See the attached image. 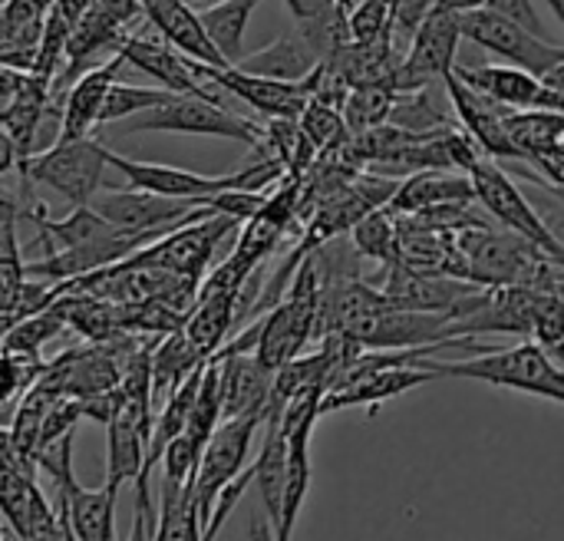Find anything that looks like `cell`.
Wrapping results in <instances>:
<instances>
[{
  "mask_svg": "<svg viewBox=\"0 0 564 541\" xmlns=\"http://www.w3.org/2000/svg\"><path fill=\"white\" fill-rule=\"evenodd\" d=\"M456 73L509 109H562V93L522 66H512V63L459 66L456 63Z\"/></svg>",
  "mask_w": 564,
  "mask_h": 541,
  "instance_id": "cell-15",
  "label": "cell"
},
{
  "mask_svg": "<svg viewBox=\"0 0 564 541\" xmlns=\"http://www.w3.org/2000/svg\"><path fill=\"white\" fill-rule=\"evenodd\" d=\"M93 208L109 218L122 231L135 235H172L175 228L215 215L208 205L188 202V198H169L159 192H145L135 185H126L122 192H106L93 198Z\"/></svg>",
  "mask_w": 564,
  "mask_h": 541,
  "instance_id": "cell-6",
  "label": "cell"
},
{
  "mask_svg": "<svg viewBox=\"0 0 564 541\" xmlns=\"http://www.w3.org/2000/svg\"><path fill=\"white\" fill-rule=\"evenodd\" d=\"M440 374L426 370L423 364H403V367H383V370H373V374H364V377H354L340 387H334L327 397H324V413H334V410H350V407H370L377 410L380 403L393 400V397H403L430 380H436Z\"/></svg>",
  "mask_w": 564,
  "mask_h": 541,
  "instance_id": "cell-17",
  "label": "cell"
},
{
  "mask_svg": "<svg viewBox=\"0 0 564 541\" xmlns=\"http://www.w3.org/2000/svg\"><path fill=\"white\" fill-rule=\"evenodd\" d=\"M400 93L390 83H370V86H354L344 106V119L350 132H370L383 122H390L397 109Z\"/></svg>",
  "mask_w": 564,
  "mask_h": 541,
  "instance_id": "cell-31",
  "label": "cell"
},
{
  "mask_svg": "<svg viewBox=\"0 0 564 541\" xmlns=\"http://www.w3.org/2000/svg\"><path fill=\"white\" fill-rule=\"evenodd\" d=\"M50 364L40 360V354H23V350H3V377H7V387H3V400H7V410H13L17 400H23L46 374Z\"/></svg>",
  "mask_w": 564,
  "mask_h": 541,
  "instance_id": "cell-36",
  "label": "cell"
},
{
  "mask_svg": "<svg viewBox=\"0 0 564 541\" xmlns=\"http://www.w3.org/2000/svg\"><path fill=\"white\" fill-rule=\"evenodd\" d=\"M440 10H453V13H469L479 7H489V0H436Z\"/></svg>",
  "mask_w": 564,
  "mask_h": 541,
  "instance_id": "cell-42",
  "label": "cell"
},
{
  "mask_svg": "<svg viewBox=\"0 0 564 541\" xmlns=\"http://www.w3.org/2000/svg\"><path fill=\"white\" fill-rule=\"evenodd\" d=\"M132 132H185V136H218V139H238L271 159L268 152V132L245 116L231 112L221 99H205V96H185L175 93L169 102L132 116L129 122Z\"/></svg>",
  "mask_w": 564,
  "mask_h": 541,
  "instance_id": "cell-3",
  "label": "cell"
},
{
  "mask_svg": "<svg viewBox=\"0 0 564 541\" xmlns=\"http://www.w3.org/2000/svg\"><path fill=\"white\" fill-rule=\"evenodd\" d=\"M175 93L165 86H129V83H116L109 89V99L102 106V119L99 122H119L129 116H142L162 102H169Z\"/></svg>",
  "mask_w": 564,
  "mask_h": 541,
  "instance_id": "cell-34",
  "label": "cell"
},
{
  "mask_svg": "<svg viewBox=\"0 0 564 541\" xmlns=\"http://www.w3.org/2000/svg\"><path fill=\"white\" fill-rule=\"evenodd\" d=\"M17 202L3 195V218H0V288H3V307L13 304L20 288L26 284V261L20 255L17 241Z\"/></svg>",
  "mask_w": 564,
  "mask_h": 541,
  "instance_id": "cell-32",
  "label": "cell"
},
{
  "mask_svg": "<svg viewBox=\"0 0 564 541\" xmlns=\"http://www.w3.org/2000/svg\"><path fill=\"white\" fill-rule=\"evenodd\" d=\"M509 129L529 162L564 159V112L558 109H512Z\"/></svg>",
  "mask_w": 564,
  "mask_h": 541,
  "instance_id": "cell-28",
  "label": "cell"
},
{
  "mask_svg": "<svg viewBox=\"0 0 564 541\" xmlns=\"http://www.w3.org/2000/svg\"><path fill=\"white\" fill-rule=\"evenodd\" d=\"M459 40H463V17L436 7L413 33V43L397 69V83H393L397 93H416L436 79H446L456 69Z\"/></svg>",
  "mask_w": 564,
  "mask_h": 541,
  "instance_id": "cell-8",
  "label": "cell"
},
{
  "mask_svg": "<svg viewBox=\"0 0 564 541\" xmlns=\"http://www.w3.org/2000/svg\"><path fill=\"white\" fill-rule=\"evenodd\" d=\"M109 165V149L96 139H56L50 149L23 155L17 162L20 178L30 185H46L59 192L73 208L93 205L102 188V172Z\"/></svg>",
  "mask_w": 564,
  "mask_h": 541,
  "instance_id": "cell-2",
  "label": "cell"
},
{
  "mask_svg": "<svg viewBox=\"0 0 564 541\" xmlns=\"http://www.w3.org/2000/svg\"><path fill=\"white\" fill-rule=\"evenodd\" d=\"M350 245L357 248L360 258H370L383 268H390L393 261H400V225H397V212L390 205L373 208L370 215H364L354 228H350Z\"/></svg>",
  "mask_w": 564,
  "mask_h": 541,
  "instance_id": "cell-30",
  "label": "cell"
},
{
  "mask_svg": "<svg viewBox=\"0 0 564 541\" xmlns=\"http://www.w3.org/2000/svg\"><path fill=\"white\" fill-rule=\"evenodd\" d=\"M453 314L443 311H406L383 307L370 317L354 321L344 334L357 337L370 350H410V347H440L453 340Z\"/></svg>",
  "mask_w": 564,
  "mask_h": 541,
  "instance_id": "cell-9",
  "label": "cell"
},
{
  "mask_svg": "<svg viewBox=\"0 0 564 541\" xmlns=\"http://www.w3.org/2000/svg\"><path fill=\"white\" fill-rule=\"evenodd\" d=\"M56 0H7L0 10V36L20 30H43Z\"/></svg>",
  "mask_w": 564,
  "mask_h": 541,
  "instance_id": "cell-39",
  "label": "cell"
},
{
  "mask_svg": "<svg viewBox=\"0 0 564 541\" xmlns=\"http://www.w3.org/2000/svg\"><path fill=\"white\" fill-rule=\"evenodd\" d=\"M449 102L463 122V129L479 142V149L496 159V162H529L525 152L519 149V142L512 139L509 129V106L496 102L492 96H486L482 89H476L473 83H466L456 69L443 79Z\"/></svg>",
  "mask_w": 564,
  "mask_h": 541,
  "instance_id": "cell-10",
  "label": "cell"
},
{
  "mask_svg": "<svg viewBox=\"0 0 564 541\" xmlns=\"http://www.w3.org/2000/svg\"><path fill=\"white\" fill-rule=\"evenodd\" d=\"M459 17H463V40H473L476 46L502 56L512 66H522L542 79L564 63V46L525 30L522 23L502 17L492 7H479V10H469Z\"/></svg>",
  "mask_w": 564,
  "mask_h": 541,
  "instance_id": "cell-5",
  "label": "cell"
},
{
  "mask_svg": "<svg viewBox=\"0 0 564 541\" xmlns=\"http://www.w3.org/2000/svg\"><path fill=\"white\" fill-rule=\"evenodd\" d=\"M264 423L261 413H248V416H231L221 420L218 430L212 433L202 463H198V476H195V496L202 506V519L212 522V512L221 499V493L248 469V453L254 443L258 426Z\"/></svg>",
  "mask_w": 564,
  "mask_h": 541,
  "instance_id": "cell-7",
  "label": "cell"
},
{
  "mask_svg": "<svg viewBox=\"0 0 564 541\" xmlns=\"http://www.w3.org/2000/svg\"><path fill=\"white\" fill-rule=\"evenodd\" d=\"M126 56L116 53L109 63H99L93 69H86L66 93L63 102V119H59V136L56 139H86L93 132V126H99L102 119V106L109 99V89L116 86V76L122 69Z\"/></svg>",
  "mask_w": 564,
  "mask_h": 541,
  "instance_id": "cell-19",
  "label": "cell"
},
{
  "mask_svg": "<svg viewBox=\"0 0 564 541\" xmlns=\"http://www.w3.org/2000/svg\"><path fill=\"white\" fill-rule=\"evenodd\" d=\"M288 463H291V443L281 433V426H268L264 450L258 453L254 466V489L261 499V509L271 522V529H281L284 516V493H288Z\"/></svg>",
  "mask_w": 564,
  "mask_h": 541,
  "instance_id": "cell-26",
  "label": "cell"
},
{
  "mask_svg": "<svg viewBox=\"0 0 564 541\" xmlns=\"http://www.w3.org/2000/svg\"><path fill=\"white\" fill-rule=\"evenodd\" d=\"M23 215L40 228L36 241H40V248H43V258L122 231V228H116L109 218H102L93 205H79V208H73L66 218L56 221V218H46V208H43L40 202H30V205H23Z\"/></svg>",
  "mask_w": 564,
  "mask_h": 541,
  "instance_id": "cell-22",
  "label": "cell"
},
{
  "mask_svg": "<svg viewBox=\"0 0 564 541\" xmlns=\"http://www.w3.org/2000/svg\"><path fill=\"white\" fill-rule=\"evenodd\" d=\"M0 541H23V539H20V535H17V532H13L10 526H3V532H0Z\"/></svg>",
  "mask_w": 564,
  "mask_h": 541,
  "instance_id": "cell-44",
  "label": "cell"
},
{
  "mask_svg": "<svg viewBox=\"0 0 564 541\" xmlns=\"http://www.w3.org/2000/svg\"><path fill=\"white\" fill-rule=\"evenodd\" d=\"M423 367L440 374V377L482 380L492 387H506V390H519V393H532V397L564 403V364L558 357H552L539 340L535 344L525 340V344H516L509 350H486V354L469 357V360L426 357Z\"/></svg>",
  "mask_w": 564,
  "mask_h": 541,
  "instance_id": "cell-1",
  "label": "cell"
},
{
  "mask_svg": "<svg viewBox=\"0 0 564 541\" xmlns=\"http://www.w3.org/2000/svg\"><path fill=\"white\" fill-rule=\"evenodd\" d=\"M456 202H479L473 175L469 172L459 175V172H449V169H423V172H413V175H406L400 182L390 208L397 215H413V212L456 205Z\"/></svg>",
  "mask_w": 564,
  "mask_h": 541,
  "instance_id": "cell-21",
  "label": "cell"
},
{
  "mask_svg": "<svg viewBox=\"0 0 564 541\" xmlns=\"http://www.w3.org/2000/svg\"><path fill=\"white\" fill-rule=\"evenodd\" d=\"M549 7H552V13H555V20L562 23V30H564V0H545Z\"/></svg>",
  "mask_w": 564,
  "mask_h": 541,
  "instance_id": "cell-43",
  "label": "cell"
},
{
  "mask_svg": "<svg viewBox=\"0 0 564 541\" xmlns=\"http://www.w3.org/2000/svg\"><path fill=\"white\" fill-rule=\"evenodd\" d=\"M261 0H218V3H208L202 7V23L208 30V36L215 40V46L221 50V56L238 66L248 53H245V30H248V20L254 13Z\"/></svg>",
  "mask_w": 564,
  "mask_h": 541,
  "instance_id": "cell-29",
  "label": "cell"
},
{
  "mask_svg": "<svg viewBox=\"0 0 564 541\" xmlns=\"http://www.w3.org/2000/svg\"><path fill=\"white\" fill-rule=\"evenodd\" d=\"M116 489H83L79 483H69L66 489H56V499L63 502L69 526L79 541H116Z\"/></svg>",
  "mask_w": 564,
  "mask_h": 541,
  "instance_id": "cell-24",
  "label": "cell"
},
{
  "mask_svg": "<svg viewBox=\"0 0 564 541\" xmlns=\"http://www.w3.org/2000/svg\"><path fill=\"white\" fill-rule=\"evenodd\" d=\"M268 202V192L264 188H228V192H218L212 198H205V205L218 215H231L238 221H251Z\"/></svg>",
  "mask_w": 564,
  "mask_h": 541,
  "instance_id": "cell-40",
  "label": "cell"
},
{
  "mask_svg": "<svg viewBox=\"0 0 564 541\" xmlns=\"http://www.w3.org/2000/svg\"><path fill=\"white\" fill-rule=\"evenodd\" d=\"M126 63H132L139 73L152 76L159 86L172 89V93H185V96H205V99H221L218 86L205 83L195 69V59L178 53L172 43H165L162 36H139L132 33L122 46Z\"/></svg>",
  "mask_w": 564,
  "mask_h": 541,
  "instance_id": "cell-14",
  "label": "cell"
},
{
  "mask_svg": "<svg viewBox=\"0 0 564 541\" xmlns=\"http://www.w3.org/2000/svg\"><path fill=\"white\" fill-rule=\"evenodd\" d=\"M473 182H476V198L479 205L506 228L522 235L525 241H532L535 248H542L545 255H552L555 261L564 264V245L562 238L545 225V218L532 208V202L522 195V188L516 185V178L489 155H482L473 169H469Z\"/></svg>",
  "mask_w": 564,
  "mask_h": 541,
  "instance_id": "cell-4",
  "label": "cell"
},
{
  "mask_svg": "<svg viewBox=\"0 0 564 541\" xmlns=\"http://www.w3.org/2000/svg\"><path fill=\"white\" fill-rule=\"evenodd\" d=\"M390 122H397V126H403V129H413V132H433V129L449 126V119H446V116L433 106V99L426 96V89L400 93Z\"/></svg>",
  "mask_w": 564,
  "mask_h": 541,
  "instance_id": "cell-38",
  "label": "cell"
},
{
  "mask_svg": "<svg viewBox=\"0 0 564 541\" xmlns=\"http://www.w3.org/2000/svg\"><path fill=\"white\" fill-rule=\"evenodd\" d=\"M50 109H53V76L36 73V69L23 73L20 89L0 99V126H3V136L20 149V159L33 155L36 129Z\"/></svg>",
  "mask_w": 564,
  "mask_h": 541,
  "instance_id": "cell-20",
  "label": "cell"
},
{
  "mask_svg": "<svg viewBox=\"0 0 564 541\" xmlns=\"http://www.w3.org/2000/svg\"><path fill=\"white\" fill-rule=\"evenodd\" d=\"M142 10H145V20L159 30V36L165 43H172L178 53H185L198 63L218 66V69L231 66L221 56V50L215 46V40L208 36L195 3H188V0H142Z\"/></svg>",
  "mask_w": 564,
  "mask_h": 541,
  "instance_id": "cell-16",
  "label": "cell"
},
{
  "mask_svg": "<svg viewBox=\"0 0 564 541\" xmlns=\"http://www.w3.org/2000/svg\"><path fill=\"white\" fill-rule=\"evenodd\" d=\"M489 7H492V10H499L502 17H509V20L522 23L525 30H532V33L545 36V23H542V17H539V10H535V3H532V0H489Z\"/></svg>",
  "mask_w": 564,
  "mask_h": 541,
  "instance_id": "cell-41",
  "label": "cell"
},
{
  "mask_svg": "<svg viewBox=\"0 0 564 541\" xmlns=\"http://www.w3.org/2000/svg\"><path fill=\"white\" fill-rule=\"evenodd\" d=\"M241 297L245 294H238V291H218V294H198L195 297V304L185 317V334L198 344V350L205 357H215L225 347L228 331L235 327L238 314L245 311Z\"/></svg>",
  "mask_w": 564,
  "mask_h": 541,
  "instance_id": "cell-25",
  "label": "cell"
},
{
  "mask_svg": "<svg viewBox=\"0 0 564 541\" xmlns=\"http://www.w3.org/2000/svg\"><path fill=\"white\" fill-rule=\"evenodd\" d=\"M486 284L449 278V274H426L403 261H393L387 268V284L380 288L393 307L406 311H443L459 317V311L482 291Z\"/></svg>",
  "mask_w": 564,
  "mask_h": 541,
  "instance_id": "cell-12",
  "label": "cell"
},
{
  "mask_svg": "<svg viewBox=\"0 0 564 541\" xmlns=\"http://www.w3.org/2000/svg\"><path fill=\"white\" fill-rule=\"evenodd\" d=\"M297 122H301L304 136H307L321 152H324L327 145H334V142L347 132L344 109H337V106H330V102H321V99H311Z\"/></svg>",
  "mask_w": 564,
  "mask_h": 541,
  "instance_id": "cell-37",
  "label": "cell"
},
{
  "mask_svg": "<svg viewBox=\"0 0 564 541\" xmlns=\"http://www.w3.org/2000/svg\"><path fill=\"white\" fill-rule=\"evenodd\" d=\"M205 360H212V357H205L198 350V344L185 334V327L175 334H165L152 354V397H155V403H165Z\"/></svg>",
  "mask_w": 564,
  "mask_h": 541,
  "instance_id": "cell-27",
  "label": "cell"
},
{
  "mask_svg": "<svg viewBox=\"0 0 564 541\" xmlns=\"http://www.w3.org/2000/svg\"><path fill=\"white\" fill-rule=\"evenodd\" d=\"M215 357L221 360V420L248 413L264 416L274 387V370H268L258 354L218 350Z\"/></svg>",
  "mask_w": 564,
  "mask_h": 541,
  "instance_id": "cell-18",
  "label": "cell"
},
{
  "mask_svg": "<svg viewBox=\"0 0 564 541\" xmlns=\"http://www.w3.org/2000/svg\"><path fill=\"white\" fill-rule=\"evenodd\" d=\"M321 63L317 46L311 43L307 30L297 23L294 30H284L274 43H268L264 50L245 56L238 63V69L245 73H258V76H271V79H288V83H301L314 66Z\"/></svg>",
  "mask_w": 564,
  "mask_h": 541,
  "instance_id": "cell-23",
  "label": "cell"
},
{
  "mask_svg": "<svg viewBox=\"0 0 564 541\" xmlns=\"http://www.w3.org/2000/svg\"><path fill=\"white\" fill-rule=\"evenodd\" d=\"M195 69H198V76L205 83L218 86L228 96H238L241 102L258 109L264 119H301V112L311 102V96H307V89L301 83L245 73L238 66L218 69V66H208V63H198V59H195Z\"/></svg>",
  "mask_w": 564,
  "mask_h": 541,
  "instance_id": "cell-13",
  "label": "cell"
},
{
  "mask_svg": "<svg viewBox=\"0 0 564 541\" xmlns=\"http://www.w3.org/2000/svg\"><path fill=\"white\" fill-rule=\"evenodd\" d=\"M66 327V317L56 304H50L46 311L17 321L13 327L3 331V350H23V354H40L43 344H50L59 331Z\"/></svg>",
  "mask_w": 564,
  "mask_h": 541,
  "instance_id": "cell-33",
  "label": "cell"
},
{
  "mask_svg": "<svg viewBox=\"0 0 564 541\" xmlns=\"http://www.w3.org/2000/svg\"><path fill=\"white\" fill-rule=\"evenodd\" d=\"M155 426V403L129 397L122 390V407L109 420V450H106V486L122 489L126 483H135L145 473L149 463V443Z\"/></svg>",
  "mask_w": 564,
  "mask_h": 541,
  "instance_id": "cell-11",
  "label": "cell"
},
{
  "mask_svg": "<svg viewBox=\"0 0 564 541\" xmlns=\"http://www.w3.org/2000/svg\"><path fill=\"white\" fill-rule=\"evenodd\" d=\"M397 30V13L393 0H360L350 10V33L357 43H383L393 40Z\"/></svg>",
  "mask_w": 564,
  "mask_h": 541,
  "instance_id": "cell-35",
  "label": "cell"
}]
</instances>
